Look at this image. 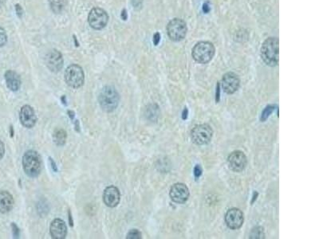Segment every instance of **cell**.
I'll return each mask as SVG.
<instances>
[{"instance_id": "23", "label": "cell", "mask_w": 319, "mask_h": 239, "mask_svg": "<svg viewBox=\"0 0 319 239\" xmlns=\"http://www.w3.org/2000/svg\"><path fill=\"white\" fill-rule=\"evenodd\" d=\"M142 233L137 229H133L127 234L126 239H142Z\"/></svg>"}, {"instance_id": "4", "label": "cell", "mask_w": 319, "mask_h": 239, "mask_svg": "<svg viewBox=\"0 0 319 239\" xmlns=\"http://www.w3.org/2000/svg\"><path fill=\"white\" fill-rule=\"evenodd\" d=\"M191 54L196 63L206 64L213 58L215 47L212 43L209 42H200L193 47Z\"/></svg>"}, {"instance_id": "21", "label": "cell", "mask_w": 319, "mask_h": 239, "mask_svg": "<svg viewBox=\"0 0 319 239\" xmlns=\"http://www.w3.org/2000/svg\"><path fill=\"white\" fill-rule=\"evenodd\" d=\"M265 238V234L263 228L261 226H255L252 229L250 234V239H261Z\"/></svg>"}, {"instance_id": "19", "label": "cell", "mask_w": 319, "mask_h": 239, "mask_svg": "<svg viewBox=\"0 0 319 239\" xmlns=\"http://www.w3.org/2000/svg\"><path fill=\"white\" fill-rule=\"evenodd\" d=\"M49 4L52 12L60 14L67 6V0H49Z\"/></svg>"}, {"instance_id": "2", "label": "cell", "mask_w": 319, "mask_h": 239, "mask_svg": "<svg viewBox=\"0 0 319 239\" xmlns=\"http://www.w3.org/2000/svg\"><path fill=\"white\" fill-rule=\"evenodd\" d=\"M120 96L113 86L107 85L101 90L98 96L99 105L106 112L114 111L119 104Z\"/></svg>"}, {"instance_id": "15", "label": "cell", "mask_w": 319, "mask_h": 239, "mask_svg": "<svg viewBox=\"0 0 319 239\" xmlns=\"http://www.w3.org/2000/svg\"><path fill=\"white\" fill-rule=\"evenodd\" d=\"M121 194L118 188L114 186H110L104 191L103 201L109 207H115L119 204Z\"/></svg>"}, {"instance_id": "26", "label": "cell", "mask_w": 319, "mask_h": 239, "mask_svg": "<svg viewBox=\"0 0 319 239\" xmlns=\"http://www.w3.org/2000/svg\"><path fill=\"white\" fill-rule=\"evenodd\" d=\"M16 13L19 18H22L23 14V10L19 4L16 5Z\"/></svg>"}, {"instance_id": "13", "label": "cell", "mask_w": 319, "mask_h": 239, "mask_svg": "<svg viewBox=\"0 0 319 239\" xmlns=\"http://www.w3.org/2000/svg\"><path fill=\"white\" fill-rule=\"evenodd\" d=\"M239 85H240V80H239V77L232 72L225 74L223 77L221 85H222L223 91L227 93V94L236 93L239 90Z\"/></svg>"}, {"instance_id": "22", "label": "cell", "mask_w": 319, "mask_h": 239, "mask_svg": "<svg viewBox=\"0 0 319 239\" xmlns=\"http://www.w3.org/2000/svg\"><path fill=\"white\" fill-rule=\"evenodd\" d=\"M274 107H275V106H274V105H268V107L266 108L264 111H263V113H262V116H261V121H266V120L269 117L271 114L272 113V112L274 111Z\"/></svg>"}, {"instance_id": "33", "label": "cell", "mask_w": 319, "mask_h": 239, "mask_svg": "<svg viewBox=\"0 0 319 239\" xmlns=\"http://www.w3.org/2000/svg\"><path fill=\"white\" fill-rule=\"evenodd\" d=\"M5 0H0V6H2L4 3Z\"/></svg>"}, {"instance_id": "8", "label": "cell", "mask_w": 319, "mask_h": 239, "mask_svg": "<svg viewBox=\"0 0 319 239\" xmlns=\"http://www.w3.org/2000/svg\"><path fill=\"white\" fill-rule=\"evenodd\" d=\"M109 16L106 11L96 7L90 11L88 17V22L90 27L95 30H101L108 23Z\"/></svg>"}, {"instance_id": "25", "label": "cell", "mask_w": 319, "mask_h": 239, "mask_svg": "<svg viewBox=\"0 0 319 239\" xmlns=\"http://www.w3.org/2000/svg\"><path fill=\"white\" fill-rule=\"evenodd\" d=\"M201 174H202V168H201L200 165H196L195 167V169H194V175H195V176H196V178H199L201 175Z\"/></svg>"}, {"instance_id": "11", "label": "cell", "mask_w": 319, "mask_h": 239, "mask_svg": "<svg viewBox=\"0 0 319 239\" xmlns=\"http://www.w3.org/2000/svg\"><path fill=\"white\" fill-rule=\"evenodd\" d=\"M169 195L172 200L175 204H184L189 199V188L184 183H175L170 189Z\"/></svg>"}, {"instance_id": "3", "label": "cell", "mask_w": 319, "mask_h": 239, "mask_svg": "<svg viewBox=\"0 0 319 239\" xmlns=\"http://www.w3.org/2000/svg\"><path fill=\"white\" fill-rule=\"evenodd\" d=\"M42 159L38 152L30 150L25 153L23 157V168L27 176L38 177L42 171Z\"/></svg>"}, {"instance_id": "32", "label": "cell", "mask_w": 319, "mask_h": 239, "mask_svg": "<svg viewBox=\"0 0 319 239\" xmlns=\"http://www.w3.org/2000/svg\"><path fill=\"white\" fill-rule=\"evenodd\" d=\"M74 42H75V43H76L77 47H79V43H78V41H77L76 37H75V36H74Z\"/></svg>"}, {"instance_id": "5", "label": "cell", "mask_w": 319, "mask_h": 239, "mask_svg": "<svg viewBox=\"0 0 319 239\" xmlns=\"http://www.w3.org/2000/svg\"><path fill=\"white\" fill-rule=\"evenodd\" d=\"M213 130L207 124L195 126L191 131V140L196 145H205L211 141Z\"/></svg>"}, {"instance_id": "6", "label": "cell", "mask_w": 319, "mask_h": 239, "mask_svg": "<svg viewBox=\"0 0 319 239\" xmlns=\"http://www.w3.org/2000/svg\"><path fill=\"white\" fill-rule=\"evenodd\" d=\"M65 80L70 87L79 89L82 86L85 80L83 69L80 65L73 64L65 69Z\"/></svg>"}, {"instance_id": "30", "label": "cell", "mask_w": 319, "mask_h": 239, "mask_svg": "<svg viewBox=\"0 0 319 239\" xmlns=\"http://www.w3.org/2000/svg\"><path fill=\"white\" fill-rule=\"evenodd\" d=\"M203 10H204V12H205V13H207V12L210 11V8H209L208 5H207V3H205V4H204V7H203Z\"/></svg>"}, {"instance_id": "18", "label": "cell", "mask_w": 319, "mask_h": 239, "mask_svg": "<svg viewBox=\"0 0 319 239\" xmlns=\"http://www.w3.org/2000/svg\"><path fill=\"white\" fill-rule=\"evenodd\" d=\"M13 196L7 191L0 192V212L6 214L12 210L14 207Z\"/></svg>"}, {"instance_id": "24", "label": "cell", "mask_w": 319, "mask_h": 239, "mask_svg": "<svg viewBox=\"0 0 319 239\" xmlns=\"http://www.w3.org/2000/svg\"><path fill=\"white\" fill-rule=\"evenodd\" d=\"M7 42V33L2 27H0V48L4 47Z\"/></svg>"}, {"instance_id": "10", "label": "cell", "mask_w": 319, "mask_h": 239, "mask_svg": "<svg viewBox=\"0 0 319 239\" xmlns=\"http://www.w3.org/2000/svg\"><path fill=\"white\" fill-rule=\"evenodd\" d=\"M244 215L243 211L238 208H232L227 210L225 215V223L227 227L232 230H238L243 226Z\"/></svg>"}, {"instance_id": "16", "label": "cell", "mask_w": 319, "mask_h": 239, "mask_svg": "<svg viewBox=\"0 0 319 239\" xmlns=\"http://www.w3.org/2000/svg\"><path fill=\"white\" fill-rule=\"evenodd\" d=\"M49 233L53 239H65L67 235V227L65 222L60 219H55L53 220L49 227Z\"/></svg>"}, {"instance_id": "1", "label": "cell", "mask_w": 319, "mask_h": 239, "mask_svg": "<svg viewBox=\"0 0 319 239\" xmlns=\"http://www.w3.org/2000/svg\"><path fill=\"white\" fill-rule=\"evenodd\" d=\"M279 39L269 38L263 43L261 47V58L269 66H276L279 64Z\"/></svg>"}, {"instance_id": "12", "label": "cell", "mask_w": 319, "mask_h": 239, "mask_svg": "<svg viewBox=\"0 0 319 239\" xmlns=\"http://www.w3.org/2000/svg\"><path fill=\"white\" fill-rule=\"evenodd\" d=\"M46 65L48 69L53 73H58L61 70L63 66V54L57 50L52 49L48 52L45 58Z\"/></svg>"}, {"instance_id": "29", "label": "cell", "mask_w": 319, "mask_h": 239, "mask_svg": "<svg viewBox=\"0 0 319 239\" xmlns=\"http://www.w3.org/2000/svg\"><path fill=\"white\" fill-rule=\"evenodd\" d=\"M121 17H122L123 20H127V18H128V16H127V12H126V9L122 10V15H121Z\"/></svg>"}, {"instance_id": "27", "label": "cell", "mask_w": 319, "mask_h": 239, "mask_svg": "<svg viewBox=\"0 0 319 239\" xmlns=\"http://www.w3.org/2000/svg\"><path fill=\"white\" fill-rule=\"evenodd\" d=\"M5 154L4 143L0 140V159H2Z\"/></svg>"}, {"instance_id": "20", "label": "cell", "mask_w": 319, "mask_h": 239, "mask_svg": "<svg viewBox=\"0 0 319 239\" xmlns=\"http://www.w3.org/2000/svg\"><path fill=\"white\" fill-rule=\"evenodd\" d=\"M66 137H67L66 132L63 128H57L54 131V135H53L54 142L58 146L64 145L65 143V141H66Z\"/></svg>"}, {"instance_id": "7", "label": "cell", "mask_w": 319, "mask_h": 239, "mask_svg": "<svg viewBox=\"0 0 319 239\" xmlns=\"http://www.w3.org/2000/svg\"><path fill=\"white\" fill-rule=\"evenodd\" d=\"M167 32L172 40L175 42L183 40L187 34L186 23L180 18H174L167 26Z\"/></svg>"}, {"instance_id": "17", "label": "cell", "mask_w": 319, "mask_h": 239, "mask_svg": "<svg viewBox=\"0 0 319 239\" xmlns=\"http://www.w3.org/2000/svg\"><path fill=\"white\" fill-rule=\"evenodd\" d=\"M5 80L7 86L10 90L16 92L18 91L21 87V78L16 72L13 70H7L5 73Z\"/></svg>"}, {"instance_id": "28", "label": "cell", "mask_w": 319, "mask_h": 239, "mask_svg": "<svg viewBox=\"0 0 319 239\" xmlns=\"http://www.w3.org/2000/svg\"><path fill=\"white\" fill-rule=\"evenodd\" d=\"M160 40V34L159 33H156L153 36V43L154 45L158 46L159 44Z\"/></svg>"}, {"instance_id": "14", "label": "cell", "mask_w": 319, "mask_h": 239, "mask_svg": "<svg viewBox=\"0 0 319 239\" xmlns=\"http://www.w3.org/2000/svg\"><path fill=\"white\" fill-rule=\"evenodd\" d=\"M20 122L25 127L32 128L36 124L37 116L32 106L26 105L21 108L19 113Z\"/></svg>"}, {"instance_id": "9", "label": "cell", "mask_w": 319, "mask_h": 239, "mask_svg": "<svg viewBox=\"0 0 319 239\" xmlns=\"http://www.w3.org/2000/svg\"><path fill=\"white\" fill-rule=\"evenodd\" d=\"M227 164L233 172H242L245 169L247 164V157L241 151H235L227 157Z\"/></svg>"}, {"instance_id": "31", "label": "cell", "mask_w": 319, "mask_h": 239, "mask_svg": "<svg viewBox=\"0 0 319 239\" xmlns=\"http://www.w3.org/2000/svg\"><path fill=\"white\" fill-rule=\"evenodd\" d=\"M50 162H51L52 167H53L54 171H57L56 164H54V161L52 160V159H50Z\"/></svg>"}]
</instances>
